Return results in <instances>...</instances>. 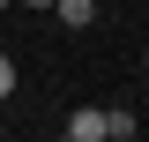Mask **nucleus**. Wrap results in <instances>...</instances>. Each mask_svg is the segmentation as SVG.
<instances>
[{"instance_id":"nucleus-1","label":"nucleus","mask_w":149,"mask_h":142,"mask_svg":"<svg viewBox=\"0 0 149 142\" xmlns=\"http://www.w3.org/2000/svg\"><path fill=\"white\" fill-rule=\"evenodd\" d=\"M67 135H74V142H104V112H97V105H74Z\"/></svg>"},{"instance_id":"nucleus-2","label":"nucleus","mask_w":149,"mask_h":142,"mask_svg":"<svg viewBox=\"0 0 149 142\" xmlns=\"http://www.w3.org/2000/svg\"><path fill=\"white\" fill-rule=\"evenodd\" d=\"M52 15L67 22V30H90L97 22V0H52Z\"/></svg>"},{"instance_id":"nucleus-3","label":"nucleus","mask_w":149,"mask_h":142,"mask_svg":"<svg viewBox=\"0 0 149 142\" xmlns=\"http://www.w3.org/2000/svg\"><path fill=\"white\" fill-rule=\"evenodd\" d=\"M104 142H134V112H127V105L104 112Z\"/></svg>"},{"instance_id":"nucleus-4","label":"nucleus","mask_w":149,"mask_h":142,"mask_svg":"<svg viewBox=\"0 0 149 142\" xmlns=\"http://www.w3.org/2000/svg\"><path fill=\"white\" fill-rule=\"evenodd\" d=\"M0 97H15V60L0 53Z\"/></svg>"},{"instance_id":"nucleus-5","label":"nucleus","mask_w":149,"mask_h":142,"mask_svg":"<svg viewBox=\"0 0 149 142\" xmlns=\"http://www.w3.org/2000/svg\"><path fill=\"white\" fill-rule=\"evenodd\" d=\"M22 8H52V0H22Z\"/></svg>"}]
</instances>
